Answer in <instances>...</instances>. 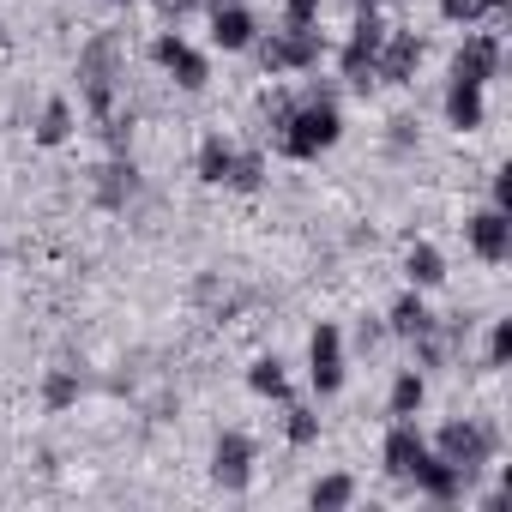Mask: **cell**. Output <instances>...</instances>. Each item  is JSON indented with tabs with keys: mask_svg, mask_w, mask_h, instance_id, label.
Wrapping results in <instances>:
<instances>
[{
	"mask_svg": "<svg viewBox=\"0 0 512 512\" xmlns=\"http://www.w3.org/2000/svg\"><path fill=\"white\" fill-rule=\"evenodd\" d=\"M205 13H211V49L247 55L253 43H260V19H253L247 0H235V7H205Z\"/></svg>",
	"mask_w": 512,
	"mask_h": 512,
	"instance_id": "cell-10",
	"label": "cell"
},
{
	"mask_svg": "<svg viewBox=\"0 0 512 512\" xmlns=\"http://www.w3.org/2000/svg\"><path fill=\"white\" fill-rule=\"evenodd\" d=\"M284 434H290V446H314V440H320V410H308V404H290V416H284Z\"/></svg>",
	"mask_w": 512,
	"mask_h": 512,
	"instance_id": "cell-23",
	"label": "cell"
},
{
	"mask_svg": "<svg viewBox=\"0 0 512 512\" xmlns=\"http://www.w3.org/2000/svg\"><path fill=\"white\" fill-rule=\"evenodd\" d=\"M266 181V157H253V151H235V169H229V181L223 187H235V193H253Z\"/></svg>",
	"mask_w": 512,
	"mask_h": 512,
	"instance_id": "cell-24",
	"label": "cell"
},
{
	"mask_svg": "<svg viewBox=\"0 0 512 512\" xmlns=\"http://www.w3.org/2000/svg\"><path fill=\"white\" fill-rule=\"evenodd\" d=\"M440 458H452L458 470H476V464H488V452H494V434L488 428H476V422H446L434 440H428Z\"/></svg>",
	"mask_w": 512,
	"mask_h": 512,
	"instance_id": "cell-11",
	"label": "cell"
},
{
	"mask_svg": "<svg viewBox=\"0 0 512 512\" xmlns=\"http://www.w3.org/2000/svg\"><path fill=\"white\" fill-rule=\"evenodd\" d=\"M464 482H470V470H458V464H452V458H440V452H428V458H422V470L410 476V488H416L422 500H434V506L464 500Z\"/></svg>",
	"mask_w": 512,
	"mask_h": 512,
	"instance_id": "cell-12",
	"label": "cell"
},
{
	"mask_svg": "<svg viewBox=\"0 0 512 512\" xmlns=\"http://www.w3.org/2000/svg\"><path fill=\"white\" fill-rule=\"evenodd\" d=\"M428 452H434V446H428V434L416 428V416H392V428H386V440H380V464H386V476L410 482V476L422 470Z\"/></svg>",
	"mask_w": 512,
	"mask_h": 512,
	"instance_id": "cell-6",
	"label": "cell"
},
{
	"mask_svg": "<svg viewBox=\"0 0 512 512\" xmlns=\"http://www.w3.org/2000/svg\"><path fill=\"white\" fill-rule=\"evenodd\" d=\"M404 284H410V290H440V284H446V253H440L434 241H416V247L404 253Z\"/></svg>",
	"mask_w": 512,
	"mask_h": 512,
	"instance_id": "cell-16",
	"label": "cell"
},
{
	"mask_svg": "<svg viewBox=\"0 0 512 512\" xmlns=\"http://www.w3.org/2000/svg\"><path fill=\"white\" fill-rule=\"evenodd\" d=\"M253 458H260V452H253V440L241 434V428H223L217 434V446H211V482L217 488H247L253 482Z\"/></svg>",
	"mask_w": 512,
	"mask_h": 512,
	"instance_id": "cell-7",
	"label": "cell"
},
{
	"mask_svg": "<svg viewBox=\"0 0 512 512\" xmlns=\"http://www.w3.org/2000/svg\"><path fill=\"white\" fill-rule=\"evenodd\" d=\"M464 247L476 253L482 266H506V253H512V211L506 205H482L464 217Z\"/></svg>",
	"mask_w": 512,
	"mask_h": 512,
	"instance_id": "cell-5",
	"label": "cell"
},
{
	"mask_svg": "<svg viewBox=\"0 0 512 512\" xmlns=\"http://www.w3.org/2000/svg\"><path fill=\"white\" fill-rule=\"evenodd\" d=\"M193 169H199V181H205V187H223V181H229V169H235V145H229L223 133H205V139H199Z\"/></svg>",
	"mask_w": 512,
	"mask_h": 512,
	"instance_id": "cell-18",
	"label": "cell"
},
{
	"mask_svg": "<svg viewBox=\"0 0 512 512\" xmlns=\"http://www.w3.org/2000/svg\"><path fill=\"white\" fill-rule=\"evenodd\" d=\"M386 332H392V338H410V344L428 338V332H440V320H434V308H428V290H410V284H404V296L386 308Z\"/></svg>",
	"mask_w": 512,
	"mask_h": 512,
	"instance_id": "cell-13",
	"label": "cell"
},
{
	"mask_svg": "<svg viewBox=\"0 0 512 512\" xmlns=\"http://www.w3.org/2000/svg\"><path fill=\"white\" fill-rule=\"evenodd\" d=\"M344 139V109L332 91H308L302 103H290L278 115V151L296 157V163H314L320 151H332Z\"/></svg>",
	"mask_w": 512,
	"mask_h": 512,
	"instance_id": "cell-1",
	"label": "cell"
},
{
	"mask_svg": "<svg viewBox=\"0 0 512 512\" xmlns=\"http://www.w3.org/2000/svg\"><path fill=\"white\" fill-rule=\"evenodd\" d=\"M344 368H350L344 332H338L332 320H320V326L308 332V386H314V398H338V392H344Z\"/></svg>",
	"mask_w": 512,
	"mask_h": 512,
	"instance_id": "cell-4",
	"label": "cell"
},
{
	"mask_svg": "<svg viewBox=\"0 0 512 512\" xmlns=\"http://www.w3.org/2000/svg\"><path fill=\"white\" fill-rule=\"evenodd\" d=\"M157 7H163V19H181V13H193V7H199V0H157Z\"/></svg>",
	"mask_w": 512,
	"mask_h": 512,
	"instance_id": "cell-28",
	"label": "cell"
},
{
	"mask_svg": "<svg viewBox=\"0 0 512 512\" xmlns=\"http://www.w3.org/2000/svg\"><path fill=\"white\" fill-rule=\"evenodd\" d=\"M73 133H79V109H73L67 97H49V103H43V115H37V145L61 151Z\"/></svg>",
	"mask_w": 512,
	"mask_h": 512,
	"instance_id": "cell-17",
	"label": "cell"
},
{
	"mask_svg": "<svg viewBox=\"0 0 512 512\" xmlns=\"http://www.w3.org/2000/svg\"><path fill=\"white\" fill-rule=\"evenodd\" d=\"M482 121H488V85H464V79H452V85H446V127L476 133Z\"/></svg>",
	"mask_w": 512,
	"mask_h": 512,
	"instance_id": "cell-15",
	"label": "cell"
},
{
	"mask_svg": "<svg viewBox=\"0 0 512 512\" xmlns=\"http://www.w3.org/2000/svg\"><path fill=\"white\" fill-rule=\"evenodd\" d=\"M67 404H79V374L49 368V380H43V410H67Z\"/></svg>",
	"mask_w": 512,
	"mask_h": 512,
	"instance_id": "cell-22",
	"label": "cell"
},
{
	"mask_svg": "<svg viewBox=\"0 0 512 512\" xmlns=\"http://www.w3.org/2000/svg\"><path fill=\"white\" fill-rule=\"evenodd\" d=\"M500 61H506V49H500V31H464V49L452 55V79H464V85H488L494 73H500Z\"/></svg>",
	"mask_w": 512,
	"mask_h": 512,
	"instance_id": "cell-9",
	"label": "cell"
},
{
	"mask_svg": "<svg viewBox=\"0 0 512 512\" xmlns=\"http://www.w3.org/2000/svg\"><path fill=\"white\" fill-rule=\"evenodd\" d=\"M422 404H428L422 368H398L392 374V392H386V416H422Z\"/></svg>",
	"mask_w": 512,
	"mask_h": 512,
	"instance_id": "cell-19",
	"label": "cell"
},
{
	"mask_svg": "<svg viewBox=\"0 0 512 512\" xmlns=\"http://www.w3.org/2000/svg\"><path fill=\"white\" fill-rule=\"evenodd\" d=\"M115 7H121V0H115Z\"/></svg>",
	"mask_w": 512,
	"mask_h": 512,
	"instance_id": "cell-30",
	"label": "cell"
},
{
	"mask_svg": "<svg viewBox=\"0 0 512 512\" xmlns=\"http://www.w3.org/2000/svg\"><path fill=\"white\" fill-rule=\"evenodd\" d=\"M416 67H422V43L404 37V31H386V49H380V61H374V79H386V85H410Z\"/></svg>",
	"mask_w": 512,
	"mask_h": 512,
	"instance_id": "cell-14",
	"label": "cell"
},
{
	"mask_svg": "<svg viewBox=\"0 0 512 512\" xmlns=\"http://www.w3.org/2000/svg\"><path fill=\"white\" fill-rule=\"evenodd\" d=\"M199 7H235V0H199Z\"/></svg>",
	"mask_w": 512,
	"mask_h": 512,
	"instance_id": "cell-29",
	"label": "cell"
},
{
	"mask_svg": "<svg viewBox=\"0 0 512 512\" xmlns=\"http://www.w3.org/2000/svg\"><path fill=\"white\" fill-rule=\"evenodd\" d=\"M151 61H157V67H163L181 91H205V85H211V55H205V49H193L175 25H163V31H157Z\"/></svg>",
	"mask_w": 512,
	"mask_h": 512,
	"instance_id": "cell-3",
	"label": "cell"
},
{
	"mask_svg": "<svg viewBox=\"0 0 512 512\" xmlns=\"http://www.w3.org/2000/svg\"><path fill=\"white\" fill-rule=\"evenodd\" d=\"M253 49H260V67H266V73H308V67H320L326 37H320V25H308V31L278 25L272 37H260Z\"/></svg>",
	"mask_w": 512,
	"mask_h": 512,
	"instance_id": "cell-2",
	"label": "cell"
},
{
	"mask_svg": "<svg viewBox=\"0 0 512 512\" xmlns=\"http://www.w3.org/2000/svg\"><path fill=\"white\" fill-rule=\"evenodd\" d=\"M488 13H500V0H440V19L446 25H464V31L482 25Z\"/></svg>",
	"mask_w": 512,
	"mask_h": 512,
	"instance_id": "cell-21",
	"label": "cell"
},
{
	"mask_svg": "<svg viewBox=\"0 0 512 512\" xmlns=\"http://www.w3.org/2000/svg\"><path fill=\"white\" fill-rule=\"evenodd\" d=\"M247 386H253V398L284 404V398H290V362H284V356H260V362L247 368Z\"/></svg>",
	"mask_w": 512,
	"mask_h": 512,
	"instance_id": "cell-20",
	"label": "cell"
},
{
	"mask_svg": "<svg viewBox=\"0 0 512 512\" xmlns=\"http://www.w3.org/2000/svg\"><path fill=\"white\" fill-rule=\"evenodd\" d=\"M284 25H290V31L320 25V0H284Z\"/></svg>",
	"mask_w": 512,
	"mask_h": 512,
	"instance_id": "cell-26",
	"label": "cell"
},
{
	"mask_svg": "<svg viewBox=\"0 0 512 512\" xmlns=\"http://www.w3.org/2000/svg\"><path fill=\"white\" fill-rule=\"evenodd\" d=\"M506 356H512V320H494V332H488V362L506 368Z\"/></svg>",
	"mask_w": 512,
	"mask_h": 512,
	"instance_id": "cell-27",
	"label": "cell"
},
{
	"mask_svg": "<svg viewBox=\"0 0 512 512\" xmlns=\"http://www.w3.org/2000/svg\"><path fill=\"white\" fill-rule=\"evenodd\" d=\"M380 49H386V25H380L374 13L356 19V25H350V43H344V55H338L344 79H350V85H374V61H380Z\"/></svg>",
	"mask_w": 512,
	"mask_h": 512,
	"instance_id": "cell-8",
	"label": "cell"
},
{
	"mask_svg": "<svg viewBox=\"0 0 512 512\" xmlns=\"http://www.w3.org/2000/svg\"><path fill=\"white\" fill-rule=\"evenodd\" d=\"M308 500H314V506H350V500H356V482H350V476H320V482L308 488Z\"/></svg>",
	"mask_w": 512,
	"mask_h": 512,
	"instance_id": "cell-25",
	"label": "cell"
}]
</instances>
